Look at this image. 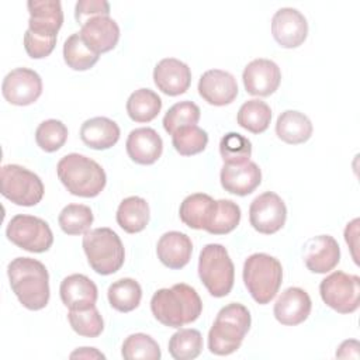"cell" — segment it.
<instances>
[{"label": "cell", "instance_id": "cell-1", "mask_svg": "<svg viewBox=\"0 0 360 360\" xmlns=\"http://www.w3.org/2000/svg\"><path fill=\"white\" fill-rule=\"evenodd\" d=\"M10 285L18 301L31 311L49 302V274L44 263L31 257H15L7 266Z\"/></svg>", "mask_w": 360, "mask_h": 360}, {"label": "cell", "instance_id": "cell-2", "mask_svg": "<svg viewBox=\"0 0 360 360\" xmlns=\"http://www.w3.org/2000/svg\"><path fill=\"white\" fill-rule=\"evenodd\" d=\"M153 316L169 328L191 323L201 315L202 302L198 292L188 284L179 283L158 290L150 300Z\"/></svg>", "mask_w": 360, "mask_h": 360}, {"label": "cell", "instance_id": "cell-3", "mask_svg": "<svg viewBox=\"0 0 360 360\" xmlns=\"http://www.w3.org/2000/svg\"><path fill=\"white\" fill-rule=\"evenodd\" d=\"M56 173L66 190L77 197H96L107 183L104 169L96 160L80 153L65 155L56 165Z\"/></svg>", "mask_w": 360, "mask_h": 360}, {"label": "cell", "instance_id": "cell-4", "mask_svg": "<svg viewBox=\"0 0 360 360\" xmlns=\"http://www.w3.org/2000/svg\"><path fill=\"white\" fill-rule=\"evenodd\" d=\"M250 312L245 305L231 302L222 307L208 332L210 352L217 356H228L236 352L250 329Z\"/></svg>", "mask_w": 360, "mask_h": 360}, {"label": "cell", "instance_id": "cell-5", "mask_svg": "<svg viewBox=\"0 0 360 360\" xmlns=\"http://www.w3.org/2000/svg\"><path fill=\"white\" fill-rule=\"evenodd\" d=\"M283 267L278 259L267 253H253L243 263V283L252 298L260 304H269L280 290Z\"/></svg>", "mask_w": 360, "mask_h": 360}, {"label": "cell", "instance_id": "cell-6", "mask_svg": "<svg viewBox=\"0 0 360 360\" xmlns=\"http://www.w3.org/2000/svg\"><path fill=\"white\" fill-rule=\"evenodd\" d=\"M83 250L90 267L101 274L108 276L118 271L125 260V250L120 236L110 228H96L84 232Z\"/></svg>", "mask_w": 360, "mask_h": 360}, {"label": "cell", "instance_id": "cell-7", "mask_svg": "<svg viewBox=\"0 0 360 360\" xmlns=\"http://www.w3.org/2000/svg\"><path fill=\"white\" fill-rule=\"evenodd\" d=\"M198 276L212 297L221 298L231 292L235 281V266L228 250L219 243H208L198 257Z\"/></svg>", "mask_w": 360, "mask_h": 360}, {"label": "cell", "instance_id": "cell-8", "mask_svg": "<svg viewBox=\"0 0 360 360\" xmlns=\"http://www.w3.org/2000/svg\"><path fill=\"white\" fill-rule=\"evenodd\" d=\"M0 183L1 194L17 205L32 207L44 197L45 188L39 176L20 165H4Z\"/></svg>", "mask_w": 360, "mask_h": 360}, {"label": "cell", "instance_id": "cell-9", "mask_svg": "<svg viewBox=\"0 0 360 360\" xmlns=\"http://www.w3.org/2000/svg\"><path fill=\"white\" fill-rule=\"evenodd\" d=\"M6 235L15 246L32 253L46 252L53 243V233L48 222L27 214L14 215L7 225Z\"/></svg>", "mask_w": 360, "mask_h": 360}, {"label": "cell", "instance_id": "cell-10", "mask_svg": "<svg viewBox=\"0 0 360 360\" xmlns=\"http://www.w3.org/2000/svg\"><path fill=\"white\" fill-rule=\"evenodd\" d=\"M322 301L339 314H352L360 302V277L345 271H333L319 284Z\"/></svg>", "mask_w": 360, "mask_h": 360}, {"label": "cell", "instance_id": "cell-11", "mask_svg": "<svg viewBox=\"0 0 360 360\" xmlns=\"http://www.w3.org/2000/svg\"><path fill=\"white\" fill-rule=\"evenodd\" d=\"M287 219V207L273 191L257 195L249 207V222L260 233L273 235L283 228Z\"/></svg>", "mask_w": 360, "mask_h": 360}, {"label": "cell", "instance_id": "cell-12", "mask_svg": "<svg viewBox=\"0 0 360 360\" xmlns=\"http://www.w3.org/2000/svg\"><path fill=\"white\" fill-rule=\"evenodd\" d=\"M1 93L13 105H30L35 103L42 93V79L32 69H13L3 79Z\"/></svg>", "mask_w": 360, "mask_h": 360}, {"label": "cell", "instance_id": "cell-13", "mask_svg": "<svg viewBox=\"0 0 360 360\" xmlns=\"http://www.w3.org/2000/svg\"><path fill=\"white\" fill-rule=\"evenodd\" d=\"M271 34L283 48H297L308 35V22L301 11L292 7L277 10L271 18Z\"/></svg>", "mask_w": 360, "mask_h": 360}, {"label": "cell", "instance_id": "cell-14", "mask_svg": "<svg viewBox=\"0 0 360 360\" xmlns=\"http://www.w3.org/2000/svg\"><path fill=\"white\" fill-rule=\"evenodd\" d=\"M242 79L249 94L266 97L278 89L281 82V70L276 62L259 58L253 59L245 66Z\"/></svg>", "mask_w": 360, "mask_h": 360}, {"label": "cell", "instance_id": "cell-15", "mask_svg": "<svg viewBox=\"0 0 360 360\" xmlns=\"http://www.w3.org/2000/svg\"><path fill=\"white\" fill-rule=\"evenodd\" d=\"M200 96L211 105L231 104L238 96V83L233 75L221 69L204 72L198 82Z\"/></svg>", "mask_w": 360, "mask_h": 360}, {"label": "cell", "instance_id": "cell-16", "mask_svg": "<svg viewBox=\"0 0 360 360\" xmlns=\"http://www.w3.org/2000/svg\"><path fill=\"white\" fill-rule=\"evenodd\" d=\"M340 260V249L330 235H318L307 240L304 262L309 271L323 274L333 270Z\"/></svg>", "mask_w": 360, "mask_h": 360}, {"label": "cell", "instance_id": "cell-17", "mask_svg": "<svg viewBox=\"0 0 360 360\" xmlns=\"http://www.w3.org/2000/svg\"><path fill=\"white\" fill-rule=\"evenodd\" d=\"M312 302L308 292L300 287L285 288L274 304L276 319L285 326L302 323L311 314Z\"/></svg>", "mask_w": 360, "mask_h": 360}, {"label": "cell", "instance_id": "cell-18", "mask_svg": "<svg viewBox=\"0 0 360 360\" xmlns=\"http://www.w3.org/2000/svg\"><path fill=\"white\" fill-rule=\"evenodd\" d=\"M153 82L162 93L180 96L191 84V70L184 62L176 58H165L153 69Z\"/></svg>", "mask_w": 360, "mask_h": 360}, {"label": "cell", "instance_id": "cell-19", "mask_svg": "<svg viewBox=\"0 0 360 360\" xmlns=\"http://www.w3.org/2000/svg\"><path fill=\"white\" fill-rule=\"evenodd\" d=\"M79 34L94 52L104 53L118 44L120 27L110 15H97L87 20Z\"/></svg>", "mask_w": 360, "mask_h": 360}, {"label": "cell", "instance_id": "cell-20", "mask_svg": "<svg viewBox=\"0 0 360 360\" xmlns=\"http://www.w3.org/2000/svg\"><path fill=\"white\" fill-rule=\"evenodd\" d=\"M125 148L135 163L153 165L163 152V141L153 128L142 127L129 132Z\"/></svg>", "mask_w": 360, "mask_h": 360}, {"label": "cell", "instance_id": "cell-21", "mask_svg": "<svg viewBox=\"0 0 360 360\" xmlns=\"http://www.w3.org/2000/svg\"><path fill=\"white\" fill-rule=\"evenodd\" d=\"M219 179L225 191L243 197L259 187L262 172L255 162L249 160L243 165H224Z\"/></svg>", "mask_w": 360, "mask_h": 360}, {"label": "cell", "instance_id": "cell-22", "mask_svg": "<svg viewBox=\"0 0 360 360\" xmlns=\"http://www.w3.org/2000/svg\"><path fill=\"white\" fill-rule=\"evenodd\" d=\"M30 11L28 30L35 34L56 37L63 24L62 4L58 0H30L27 3Z\"/></svg>", "mask_w": 360, "mask_h": 360}, {"label": "cell", "instance_id": "cell-23", "mask_svg": "<svg viewBox=\"0 0 360 360\" xmlns=\"http://www.w3.org/2000/svg\"><path fill=\"white\" fill-rule=\"evenodd\" d=\"M62 302L69 309H87L96 305L97 285L84 274H70L65 277L59 287Z\"/></svg>", "mask_w": 360, "mask_h": 360}, {"label": "cell", "instance_id": "cell-24", "mask_svg": "<svg viewBox=\"0 0 360 360\" xmlns=\"http://www.w3.org/2000/svg\"><path fill=\"white\" fill-rule=\"evenodd\" d=\"M159 260L169 269L179 270L184 267L191 257L193 243L191 239L179 231H170L160 236L156 245Z\"/></svg>", "mask_w": 360, "mask_h": 360}, {"label": "cell", "instance_id": "cell-25", "mask_svg": "<svg viewBox=\"0 0 360 360\" xmlns=\"http://www.w3.org/2000/svg\"><path fill=\"white\" fill-rule=\"evenodd\" d=\"M80 138L89 148L105 150L118 142L120 127L107 117H93L82 124Z\"/></svg>", "mask_w": 360, "mask_h": 360}, {"label": "cell", "instance_id": "cell-26", "mask_svg": "<svg viewBox=\"0 0 360 360\" xmlns=\"http://www.w3.org/2000/svg\"><path fill=\"white\" fill-rule=\"evenodd\" d=\"M311 120L300 111L285 110L283 111L276 122L277 136L290 145H298L307 142L312 135Z\"/></svg>", "mask_w": 360, "mask_h": 360}, {"label": "cell", "instance_id": "cell-27", "mask_svg": "<svg viewBox=\"0 0 360 360\" xmlns=\"http://www.w3.org/2000/svg\"><path fill=\"white\" fill-rule=\"evenodd\" d=\"M117 224L128 233L143 231L149 222V205L145 198L131 195L124 198L117 210Z\"/></svg>", "mask_w": 360, "mask_h": 360}, {"label": "cell", "instance_id": "cell-28", "mask_svg": "<svg viewBox=\"0 0 360 360\" xmlns=\"http://www.w3.org/2000/svg\"><path fill=\"white\" fill-rule=\"evenodd\" d=\"M215 200L204 193L187 195L180 204L179 215L184 225L193 229H204L210 221Z\"/></svg>", "mask_w": 360, "mask_h": 360}, {"label": "cell", "instance_id": "cell-29", "mask_svg": "<svg viewBox=\"0 0 360 360\" xmlns=\"http://www.w3.org/2000/svg\"><path fill=\"white\" fill-rule=\"evenodd\" d=\"M160 110L162 100L150 89H138L127 100V112L135 122H150Z\"/></svg>", "mask_w": 360, "mask_h": 360}, {"label": "cell", "instance_id": "cell-30", "mask_svg": "<svg viewBox=\"0 0 360 360\" xmlns=\"http://www.w3.org/2000/svg\"><path fill=\"white\" fill-rule=\"evenodd\" d=\"M110 305L120 312H131L138 308L142 298V288L134 278H120L107 291Z\"/></svg>", "mask_w": 360, "mask_h": 360}, {"label": "cell", "instance_id": "cell-31", "mask_svg": "<svg viewBox=\"0 0 360 360\" xmlns=\"http://www.w3.org/2000/svg\"><path fill=\"white\" fill-rule=\"evenodd\" d=\"M236 121L243 129L252 134H262L270 125L271 108L262 100H248L240 105Z\"/></svg>", "mask_w": 360, "mask_h": 360}, {"label": "cell", "instance_id": "cell-32", "mask_svg": "<svg viewBox=\"0 0 360 360\" xmlns=\"http://www.w3.org/2000/svg\"><path fill=\"white\" fill-rule=\"evenodd\" d=\"M240 222V208L232 200H218L214 204L205 231L211 235H225Z\"/></svg>", "mask_w": 360, "mask_h": 360}, {"label": "cell", "instance_id": "cell-33", "mask_svg": "<svg viewBox=\"0 0 360 360\" xmlns=\"http://www.w3.org/2000/svg\"><path fill=\"white\" fill-rule=\"evenodd\" d=\"M100 58L82 38L79 32L72 34L63 44V59L73 70H87L93 68Z\"/></svg>", "mask_w": 360, "mask_h": 360}, {"label": "cell", "instance_id": "cell-34", "mask_svg": "<svg viewBox=\"0 0 360 360\" xmlns=\"http://www.w3.org/2000/svg\"><path fill=\"white\" fill-rule=\"evenodd\" d=\"M202 350V336L197 329H180L169 340V353L176 360L195 359Z\"/></svg>", "mask_w": 360, "mask_h": 360}, {"label": "cell", "instance_id": "cell-35", "mask_svg": "<svg viewBox=\"0 0 360 360\" xmlns=\"http://www.w3.org/2000/svg\"><path fill=\"white\" fill-rule=\"evenodd\" d=\"M172 143L181 156L202 152L208 143V134L197 125H186L172 134Z\"/></svg>", "mask_w": 360, "mask_h": 360}, {"label": "cell", "instance_id": "cell-36", "mask_svg": "<svg viewBox=\"0 0 360 360\" xmlns=\"http://www.w3.org/2000/svg\"><path fill=\"white\" fill-rule=\"evenodd\" d=\"M93 212L84 204H68L59 214L60 229L68 235H80L89 231L93 224Z\"/></svg>", "mask_w": 360, "mask_h": 360}, {"label": "cell", "instance_id": "cell-37", "mask_svg": "<svg viewBox=\"0 0 360 360\" xmlns=\"http://www.w3.org/2000/svg\"><path fill=\"white\" fill-rule=\"evenodd\" d=\"M121 354L125 360H159L162 356L158 342L146 333L129 335L122 343Z\"/></svg>", "mask_w": 360, "mask_h": 360}, {"label": "cell", "instance_id": "cell-38", "mask_svg": "<svg viewBox=\"0 0 360 360\" xmlns=\"http://www.w3.org/2000/svg\"><path fill=\"white\" fill-rule=\"evenodd\" d=\"M68 321L72 329L84 338H97L104 329V321L96 305L87 309H69Z\"/></svg>", "mask_w": 360, "mask_h": 360}, {"label": "cell", "instance_id": "cell-39", "mask_svg": "<svg viewBox=\"0 0 360 360\" xmlns=\"http://www.w3.org/2000/svg\"><path fill=\"white\" fill-rule=\"evenodd\" d=\"M200 107L188 100L173 104L163 117V128L167 134H173L176 129L186 125H197L200 121Z\"/></svg>", "mask_w": 360, "mask_h": 360}, {"label": "cell", "instance_id": "cell-40", "mask_svg": "<svg viewBox=\"0 0 360 360\" xmlns=\"http://www.w3.org/2000/svg\"><path fill=\"white\" fill-rule=\"evenodd\" d=\"M219 153L225 165H243L249 162L252 143L246 136L238 132H229L221 138Z\"/></svg>", "mask_w": 360, "mask_h": 360}, {"label": "cell", "instance_id": "cell-41", "mask_svg": "<svg viewBox=\"0 0 360 360\" xmlns=\"http://www.w3.org/2000/svg\"><path fill=\"white\" fill-rule=\"evenodd\" d=\"M68 139V128L59 120H45L42 121L35 131L37 145L45 152L59 150Z\"/></svg>", "mask_w": 360, "mask_h": 360}, {"label": "cell", "instance_id": "cell-42", "mask_svg": "<svg viewBox=\"0 0 360 360\" xmlns=\"http://www.w3.org/2000/svg\"><path fill=\"white\" fill-rule=\"evenodd\" d=\"M56 37L35 34L30 30L24 34V48L30 58L32 59H42L51 55L56 45Z\"/></svg>", "mask_w": 360, "mask_h": 360}, {"label": "cell", "instance_id": "cell-43", "mask_svg": "<svg viewBox=\"0 0 360 360\" xmlns=\"http://www.w3.org/2000/svg\"><path fill=\"white\" fill-rule=\"evenodd\" d=\"M97 15H110V3L105 0H79L75 7V18L83 25L87 20Z\"/></svg>", "mask_w": 360, "mask_h": 360}, {"label": "cell", "instance_id": "cell-44", "mask_svg": "<svg viewBox=\"0 0 360 360\" xmlns=\"http://www.w3.org/2000/svg\"><path fill=\"white\" fill-rule=\"evenodd\" d=\"M360 345L356 339H349L340 343V346L336 350V357L339 359H359Z\"/></svg>", "mask_w": 360, "mask_h": 360}, {"label": "cell", "instance_id": "cell-45", "mask_svg": "<svg viewBox=\"0 0 360 360\" xmlns=\"http://www.w3.org/2000/svg\"><path fill=\"white\" fill-rule=\"evenodd\" d=\"M357 224H359V219H353L350 224H347V226L345 229V239H346L347 245L353 249V257H354L356 263H357V259L354 255V249L357 248V243H353L352 240H357Z\"/></svg>", "mask_w": 360, "mask_h": 360}, {"label": "cell", "instance_id": "cell-46", "mask_svg": "<svg viewBox=\"0 0 360 360\" xmlns=\"http://www.w3.org/2000/svg\"><path fill=\"white\" fill-rule=\"evenodd\" d=\"M69 357L70 359H76V357H79V359H105V356L101 352H98L96 347H80V349L72 352Z\"/></svg>", "mask_w": 360, "mask_h": 360}]
</instances>
